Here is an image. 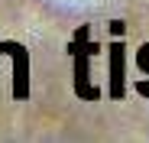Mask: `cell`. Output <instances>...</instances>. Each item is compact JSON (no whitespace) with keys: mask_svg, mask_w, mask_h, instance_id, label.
<instances>
[{"mask_svg":"<svg viewBox=\"0 0 149 143\" xmlns=\"http://www.w3.org/2000/svg\"><path fill=\"white\" fill-rule=\"evenodd\" d=\"M97 52H101V46L91 42V26H78V29H74V36H71L68 55H71V62H74V94L84 98V101L101 98V88L91 85V72H88L91 55H97Z\"/></svg>","mask_w":149,"mask_h":143,"instance_id":"cell-1","label":"cell"},{"mask_svg":"<svg viewBox=\"0 0 149 143\" xmlns=\"http://www.w3.org/2000/svg\"><path fill=\"white\" fill-rule=\"evenodd\" d=\"M0 49H3V55L13 59V98L26 101L29 98V52H26V46L3 42Z\"/></svg>","mask_w":149,"mask_h":143,"instance_id":"cell-2","label":"cell"},{"mask_svg":"<svg viewBox=\"0 0 149 143\" xmlns=\"http://www.w3.org/2000/svg\"><path fill=\"white\" fill-rule=\"evenodd\" d=\"M123 42H110V98H123Z\"/></svg>","mask_w":149,"mask_h":143,"instance_id":"cell-3","label":"cell"},{"mask_svg":"<svg viewBox=\"0 0 149 143\" xmlns=\"http://www.w3.org/2000/svg\"><path fill=\"white\" fill-rule=\"evenodd\" d=\"M136 62H139V68H146V72H149V52H146V49H139Z\"/></svg>","mask_w":149,"mask_h":143,"instance_id":"cell-4","label":"cell"},{"mask_svg":"<svg viewBox=\"0 0 149 143\" xmlns=\"http://www.w3.org/2000/svg\"><path fill=\"white\" fill-rule=\"evenodd\" d=\"M0 55H3V49H0Z\"/></svg>","mask_w":149,"mask_h":143,"instance_id":"cell-5","label":"cell"}]
</instances>
